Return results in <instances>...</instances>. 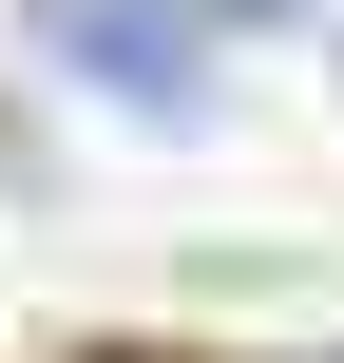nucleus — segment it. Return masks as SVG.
I'll use <instances>...</instances> for the list:
<instances>
[{
	"instance_id": "1",
	"label": "nucleus",
	"mask_w": 344,
	"mask_h": 363,
	"mask_svg": "<svg viewBox=\"0 0 344 363\" xmlns=\"http://www.w3.org/2000/svg\"><path fill=\"white\" fill-rule=\"evenodd\" d=\"M19 38H38V77L57 96H96L115 134H230V38L192 19V0H19Z\"/></svg>"
},
{
	"instance_id": "2",
	"label": "nucleus",
	"mask_w": 344,
	"mask_h": 363,
	"mask_svg": "<svg viewBox=\"0 0 344 363\" xmlns=\"http://www.w3.org/2000/svg\"><path fill=\"white\" fill-rule=\"evenodd\" d=\"M211 38H287V19H326V0H192Z\"/></svg>"
}]
</instances>
